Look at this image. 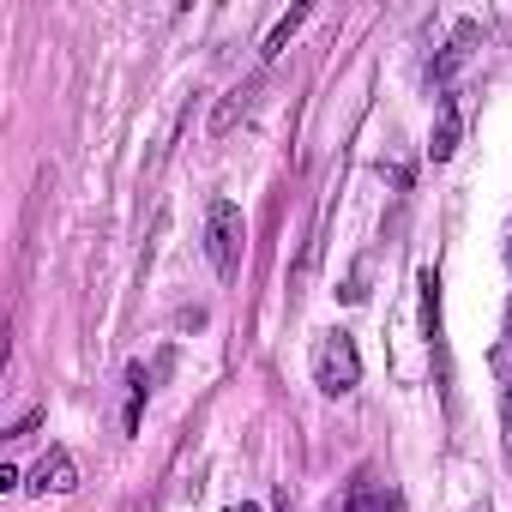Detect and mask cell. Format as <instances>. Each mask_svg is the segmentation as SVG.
I'll list each match as a JSON object with an SVG mask.
<instances>
[{"label": "cell", "mask_w": 512, "mask_h": 512, "mask_svg": "<svg viewBox=\"0 0 512 512\" xmlns=\"http://www.w3.org/2000/svg\"><path fill=\"white\" fill-rule=\"evenodd\" d=\"M241 241H247L241 205H235V199H211V211H205V260H211L217 278H235V266H241Z\"/></svg>", "instance_id": "6da1fadb"}, {"label": "cell", "mask_w": 512, "mask_h": 512, "mask_svg": "<svg viewBox=\"0 0 512 512\" xmlns=\"http://www.w3.org/2000/svg\"><path fill=\"white\" fill-rule=\"evenodd\" d=\"M356 380H362V356H356L350 332H326L314 350V386L326 398H344V392H356Z\"/></svg>", "instance_id": "7a4b0ae2"}, {"label": "cell", "mask_w": 512, "mask_h": 512, "mask_svg": "<svg viewBox=\"0 0 512 512\" xmlns=\"http://www.w3.org/2000/svg\"><path fill=\"white\" fill-rule=\"evenodd\" d=\"M73 488H79L73 452H67V446H49V452L37 458V470H31V494H73Z\"/></svg>", "instance_id": "3957f363"}, {"label": "cell", "mask_w": 512, "mask_h": 512, "mask_svg": "<svg viewBox=\"0 0 512 512\" xmlns=\"http://www.w3.org/2000/svg\"><path fill=\"white\" fill-rule=\"evenodd\" d=\"M458 133H464V109H458V97H440L434 133H428V157H434V163H446V157L458 151Z\"/></svg>", "instance_id": "277c9868"}, {"label": "cell", "mask_w": 512, "mask_h": 512, "mask_svg": "<svg viewBox=\"0 0 512 512\" xmlns=\"http://www.w3.org/2000/svg\"><path fill=\"white\" fill-rule=\"evenodd\" d=\"M470 43H476V25H458V37L446 43V55H440L434 67H428V85H446V79H452V73L464 67V55H470Z\"/></svg>", "instance_id": "5b68a950"}, {"label": "cell", "mask_w": 512, "mask_h": 512, "mask_svg": "<svg viewBox=\"0 0 512 512\" xmlns=\"http://www.w3.org/2000/svg\"><path fill=\"white\" fill-rule=\"evenodd\" d=\"M253 91H260V85H253V79H247V85H235V91L223 97V109L211 115V133H217V139H223V133L235 127V115H247V103H253Z\"/></svg>", "instance_id": "8992f818"}, {"label": "cell", "mask_w": 512, "mask_h": 512, "mask_svg": "<svg viewBox=\"0 0 512 512\" xmlns=\"http://www.w3.org/2000/svg\"><path fill=\"white\" fill-rule=\"evenodd\" d=\"M302 19H308V7H290V13L272 25V37H266V49H260V55H266V61H278V55H284V43L296 37V25H302Z\"/></svg>", "instance_id": "52a82bcc"}, {"label": "cell", "mask_w": 512, "mask_h": 512, "mask_svg": "<svg viewBox=\"0 0 512 512\" xmlns=\"http://www.w3.org/2000/svg\"><path fill=\"white\" fill-rule=\"evenodd\" d=\"M145 392H151V386H145V368L133 362V368H127V434L139 428V410H145Z\"/></svg>", "instance_id": "ba28073f"}, {"label": "cell", "mask_w": 512, "mask_h": 512, "mask_svg": "<svg viewBox=\"0 0 512 512\" xmlns=\"http://www.w3.org/2000/svg\"><path fill=\"white\" fill-rule=\"evenodd\" d=\"M344 512H374V500H368V494H362V488H356V494H350V500H344Z\"/></svg>", "instance_id": "9c48e42d"}, {"label": "cell", "mask_w": 512, "mask_h": 512, "mask_svg": "<svg viewBox=\"0 0 512 512\" xmlns=\"http://www.w3.org/2000/svg\"><path fill=\"white\" fill-rule=\"evenodd\" d=\"M235 512H260V506H235Z\"/></svg>", "instance_id": "30bf717a"}, {"label": "cell", "mask_w": 512, "mask_h": 512, "mask_svg": "<svg viewBox=\"0 0 512 512\" xmlns=\"http://www.w3.org/2000/svg\"><path fill=\"white\" fill-rule=\"evenodd\" d=\"M506 260H512V241H506Z\"/></svg>", "instance_id": "8fae6325"}]
</instances>
